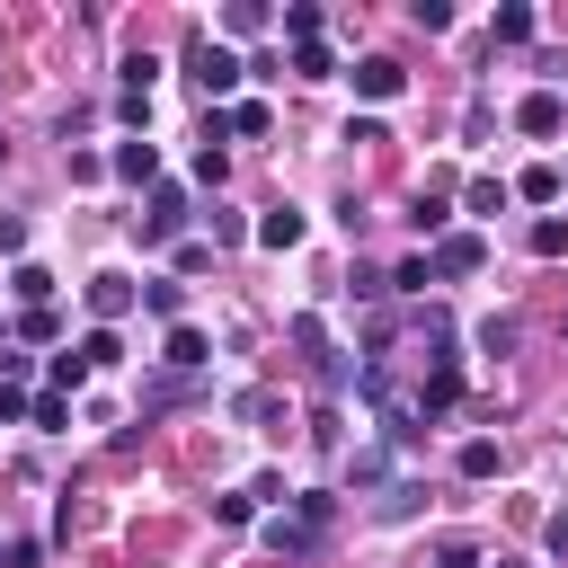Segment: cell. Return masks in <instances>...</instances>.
<instances>
[{"label":"cell","mask_w":568,"mask_h":568,"mask_svg":"<svg viewBox=\"0 0 568 568\" xmlns=\"http://www.w3.org/2000/svg\"><path fill=\"white\" fill-rule=\"evenodd\" d=\"M266 550H275V559H311V550H320V524H302V515H275V524H266Z\"/></svg>","instance_id":"obj_10"},{"label":"cell","mask_w":568,"mask_h":568,"mask_svg":"<svg viewBox=\"0 0 568 568\" xmlns=\"http://www.w3.org/2000/svg\"><path fill=\"white\" fill-rule=\"evenodd\" d=\"M178 231H186V186H169V178H160V186H151V204H142V240L160 248V240H178Z\"/></svg>","instance_id":"obj_2"},{"label":"cell","mask_w":568,"mask_h":568,"mask_svg":"<svg viewBox=\"0 0 568 568\" xmlns=\"http://www.w3.org/2000/svg\"><path fill=\"white\" fill-rule=\"evenodd\" d=\"M18 417H27V390H18V382H0V426H18Z\"/></svg>","instance_id":"obj_38"},{"label":"cell","mask_w":568,"mask_h":568,"mask_svg":"<svg viewBox=\"0 0 568 568\" xmlns=\"http://www.w3.org/2000/svg\"><path fill=\"white\" fill-rule=\"evenodd\" d=\"M408 27H426V36H444V27H453V0H408Z\"/></svg>","instance_id":"obj_27"},{"label":"cell","mask_w":568,"mask_h":568,"mask_svg":"<svg viewBox=\"0 0 568 568\" xmlns=\"http://www.w3.org/2000/svg\"><path fill=\"white\" fill-rule=\"evenodd\" d=\"M293 71H302V80H328L337 62H328V44H293Z\"/></svg>","instance_id":"obj_33"},{"label":"cell","mask_w":568,"mask_h":568,"mask_svg":"<svg viewBox=\"0 0 568 568\" xmlns=\"http://www.w3.org/2000/svg\"><path fill=\"white\" fill-rule=\"evenodd\" d=\"M186 399H204L195 373H160V382H142V417H151V408H186Z\"/></svg>","instance_id":"obj_12"},{"label":"cell","mask_w":568,"mask_h":568,"mask_svg":"<svg viewBox=\"0 0 568 568\" xmlns=\"http://www.w3.org/2000/svg\"><path fill=\"white\" fill-rule=\"evenodd\" d=\"M9 293H18L27 311H53V275H44V266H18V275H9Z\"/></svg>","instance_id":"obj_21"},{"label":"cell","mask_w":568,"mask_h":568,"mask_svg":"<svg viewBox=\"0 0 568 568\" xmlns=\"http://www.w3.org/2000/svg\"><path fill=\"white\" fill-rule=\"evenodd\" d=\"M257 240H266V248H293V240H302V213H293V204H266V213H257Z\"/></svg>","instance_id":"obj_20"},{"label":"cell","mask_w":568,"mask_h":568,"mask_svg":"<svg viewBox=\"0 0 568 568\" xmlns=\"http://www.w3.org/2000/svg\"><path fill=\"white\" fill-rule=\"evenodd\" d=\"M488 470H497V444L470 435V444H462V479H488Z\"/></svg>","instance_id":"obj_31"},{"label":"cell","mask_w":568,"mask_h":568,"mask_svg":"<svg viewBox=\"0 0 568 568\" xmlns=\"http://www.w3.org/2000/svg\"><path fill=\"white\" fill-rule=\"evenodd\" d=\"M479 346H488V355H515V320L488 311V320H479Z\"/></svg>","instance_id":"obj_30"},{"label":"cell","mask_w":568,"mask_h":568,"mask_svg":"<svg viewBox=\"0 0 568 568\" xmlns=\"http://www.w3.org/2000/svg\"><path fill=\"white\" fill-rule=\"evenodd\" d=\"M160 364H169V373H204V364H213V337L178 320V328H169V346H160Z\"/></svg>","instance_id":"obj_7"},{"label":"cell","mask_w":568,"mask_h":568,"mask_svg":"<svg viewBox=\"0 0 568 568\" xmlns=\"http://www.w3.org/2000/svg\"><path fill=\"white\" fill-rule=\"evenodd\" d=\"M524 240H532V257H568V222H559V213H541Z\"/></svg>","instance_id":"obj_22"},{"label":"cell","mask_w":568,"mask_h":568,"mask_svg":"<svg viewBox=\"0 0 568 568\" xmlns=\"http://www.w3.org/2000/svg\"><path fill=\"white\" fill-rule=\"evenodd\" d=\"M532 27H541V18H532L524 0H506V9L488 18V36H497V44H532Z\"/></svg>","instance_id":"obj_18"},{"label":"cell","mask_w":568,"mask_h":568,"mask_svg":"<svg viewBox=\"0 0 568 568\" xmlns=\"http://www.w3.org/2000/svg\"><path fill=\"white\" fill-rule=\"evenodd\" d=\"M559 124H568V106H559V89H532V98L515 106V133H532V142H550Z\"/></svg>","instance_id":"obj_5"},{"label":"cell","mask_w":568,"mask_h":568,"mask_svg":"<svg viewBox=\"0 0 568 568\" xmlns=\"http://www.w3.org/2000/svg\"><path fill=\"white\" fill-rule=\"evenodd\" d=\"M133 302H142V284H133V275H89V311H98V328H115Z\"/></svg>","instance_id":"obj_4"},{"label":"cell","mask_w":568,"mask_h":568,"mask_svg":"<svg viewBox=\"0 0 568 568\" xmlns=\"http://www.w3.org/2000/svg\"><path fill=\"white\" fill-rule=\"evenodd\" d=\"M355 89H364V98H399V89H408V71H399L390 53H364V62H355Z\"/></svg>","instance_id":"obj_11"},{"label":"cell","mask_w":568,"mask_h":568,"mask_svg":"<svg viewBox=\"0 0 568 568\" xmlns=\"http://www.w3.org/2000/svg\"><path fill=\"white\" fill-rule=\"evenodd\" d=\"M408 231H417V240H444V231H453V204H444V186H426V195L408 204Z\"/></svg>","instance_id":"obj_13"},{"label":"cell","mask_w":568,"mask_h":568,"mask_svg":"<svg viewBox=\"0 0 568 568\" xmlns=\"http://www.w3.org/2000/svg\"><path fill=\"white\" fill-rule=\"evenodd\" d=\"M284 36H293V44H320V9L293 0V9H284Z\"/></svg>","instance_id":"obj_28"},{"label":"cell","mask_w":568,"mask_h":568,"mask_svg":"<svg viewBox=\"0 0 568 568\" xmlns=\"http://www.w3.org/2000/svg\"><path fill=\"white\" fill-rule=\"evenodd\" d=\"M115 115H124V124L142 133V124H151V89H124V98H115Z\"/></svg>","instance_id":"obj_36"},{"label":"cell","mask_w":568,"mask_h":568,"mask_svg":"<svg viewBox=\"0 0 568 568\" xmlns=\"http://www.w3.org/2000/svg\"><path fill=\"white\" fill-rule=\"evenodd\" d=\"M497 568H506V559H497Z\"/></svg>","instance_id":"obj_42"},{"label":"cell","mask_w":568,"mask_h":568,"mask_svg":"<svg viewBox=\"0 0 568 568\" xmlns=\"http://www.w3.org/2000/svg\"><path fill=\"white\" fill-rule=\"evenodd\" d=\"M0 559H9V541H0Z\"/></svg>","instance_id":"obj_41"},{"label":"cell","mask_w":568,"mask_h":568,"mask_svg":"<svg viewBox=\"0 0 568 568\" xmlns=\"http://www.w3.org/2000/svg\"><path fill=\"white\" fill-rule=\"evenodd\" d=\"M382 444H390V453H417V444H426L417 399H382Z\"/></svg>","instance_id":"obj_9"},{"label":"cell","mask_w":568,"mask_h":568,"mask_svg":"<svg viewBox=\"0 0 568 568\" xmlns=\"http://www.w3.org/2000/svg\"><path fill=\"white\" fill-rule=\"evenodd\" d=\"M142 311L178 328V320H186V284H178V275H151V284H142Z\"/></svg>","instance_id":"obj_14"},{"label":"cell","mask_w":568,"mask_h":568,"mask_svg":"<svg viewBox=\"0 0 568 568\" xmlns=\"http://www.w3.org/2000/svg\"><path fill=\"white\" fill-rule=\"evenodd\" d=\"M346 479L355 488H390V444H355L346 453Z\"/></svg>","instance_id":"obj_16"},{"label":"cell","mask_w":568,"mask_h":568,"mask_svg":"<svg viewBox=\"0 0 568 568\" xmlns=\"http://www.w3.org/2000/svg\"><path fill=\"white\" fill-rule=\"evenodd\" d=\"M506 195H515L506 178H470V213H506Z\"/></svg>","instance_id":"obj_29"},{"label":"cell","mask_w":568,"mask_h":568,"mask_svg":"<svg viewBox=\"0 0 568 568\" xmlns=\"http://www.w3.org/2000/svg\"><path fill=\"white\" fill-rule=\"evenodd\" d=\"M106 169H115V178H133V186H160V142H142V133H133V142H115V151H106Z\"/></svg>","instance_id":"obj_6"},{"label":"cell","mask_w":568,"mask_h":568,"mask_svg":"<svg viewBox=\"0 0 568 568\" xmlns=\"http://www.w3.org/2000/svg\"><path fill=\"white\" fill-rule=\"evenodd\" d=\"M426 266H435V275H479V266H488V240H479V231H444Z\"/></svg>","instance_id":"obj_3"},{"label":"cell","mask_w":568,"mask_h":568,"mask_svg":"<svg viewBox=\"0 0 568 568\" xmlns=\"http://www.w3.org/2000/svg\"><path fill=\"white\" fill-rule=\"evenodd\" d=\"M417 506H426V479H390V488L373 497V515H382V524H408Z\"/></svg>","instance_id":"obj_17"},{"label":"cell","mask_w":568,"mask_h":568,"mask_svg":"<svg viewBox=\"0 0 568 568\" xmlns=\"http://www.w3.org/2000/svg\"><path fill=\"white\" fill-rule=\"evenodd\" d=\"M541 541H550V559H568V506H559V515L541 524Z\"/></svg>","instance_id":"obj_40"},{"label":"cell","mask_w":568,"mask_h":568,"mask_svg":"<svg viewBox=\"0 0 568 568\" xmlns=\"http://www.w3.org/2000/svg\"><path fill=\"white\" fill-rule=\"evenodd\" d=\"M257 27H266V0H231L222 9V36H257Z\"/></svg>","instance_id":"obj_24"},{"label":"cell","mask_w":568,"mask_h":568,"mask_svg":"<svg viewBox=\"0 0 568 568\" xmlns=\"http://www.w3.org/2000/svg\"><path fill=\"white\" fill-rule=\"evenodd\" d=\"M27 426H44V435L71 426V399H62V390H36V399H27Z\"/></svg>","instance_id":"obj_23"},{"label":"cell","mask_w":568,"mask_h":568,"mask_svg":"<svg viewBox=\"0 0 568 568\" xmlns=\"http://www.w3.org/2000/svg\"><path fill=\"white\" fill-rule=\"evenodd\" d=\"M204 231H213V248H231V240H240V213H231V204H213V213H204Z\"/></svg>","instance_id":"obj_37"},{"label":"cell","mask_w":568,"mask_h":568,"mask_svg":"<svg viewBox=\"0 0 568 568\" xmlns=\"http://www.w3.org/2000/svg\"><path fill=\"white\" fill-rule=\"evenodd\" d=\"M18 248H27V222H18V213H0V257H18Z\"/></svg>","instance_id":"obj_39"},{"label":"cell","mask_w":568,"mask_h":568,"mask_svg":"<svg viewBox=\"0 0 568 568\" xmlns=\"http://www.w3.org/2000/svg\"><path fill=\"white\" fill-rule=\"evenodd\" d=\"M435 568H479V550H470V532H444V541H435Z\"/></svg>","instance_id":"obj_32"},{"label":"cell","mask_w":568,"mask_h":568,"mask_svg":"<svg viewBox=\"0 0 568 568\" xmlns=\"http://www.w3.org/2000/svg\"><path fill=\"white\" fill-rule=\"evenodd\" d=\"M80 355H89V373H98V364H115L124 346H115V328H89V337H80Z\"/></svg>","instance_id":"obj_35"},{"label":"cell","mask_w":568,"mask_h":568,"mask_svg":"<svg viewBox=\"0 0 568 568\" xmlns=\"http://www.w3.org/2000/svg\"><path fill=\"white\" fill-rule=\"evenodd\" d=\"M515 195H524V204H559V169H524Z\"/></svg>","instance_id":"obj_25"},{"label":"cell","mask_w":568,"mask_h":568,"mask_svg":"<svg viewBox=\"0 0 568 568\" xmlns=\"http://www.w3.org/2000/svg\"><path fill=\"white\" fill-rule=\"evenodd\" d=\"M231 417H248V426H275V435H284V399H275L266 382H248V390L231 399Z\"/></svg>","instance_id":"obj_15"},{"label":"cell","mask_w":568,"mask_h":568,"mask_svg":"<svg viewBox=\"0 0 568 568\" xmlns=\"http://www.w3.org/2000/svg\"><path fill=\"white\" fill-rule=\"evenodd\" d=\"M80 382H89V355H80V346H62V355H53V390H62V399H71V390H80Z\"/></svg>","instance_id":"obj_26"},{"label":"cell","mask_w":568,"mask_h":568,"mask_svg":"<svg viewBox=\"0 0 568 568\" xmlns=\"http://www.w3.org/2000/svg\"><path fill=\"white\" fill-rule=\"evenodd\" d=\"M444 408H462V355H453V364H435V373H426V390H417V417H426V426H435Z\"/></svg>","instance_id":"obj_8"},{"label":"cell","mask_w":568,"mask_h":568,"mask_svg":"<svg viewBox=\"0 0 568 568\" xmlns=\"http://www.w3.org/2000/svg\"><path fill=\"white\" fill-rule=\"evenodd\" d=\"M186 80L204 89V106H222V98H231V89L248 80V62H240L231 44H186Z\"/></svg>","instance_id":"obj_1"},{"label":"cell","mask_w":568,"mask_h":568,"mask_svg":"<svg viewBox=\"0 0 568 568\" xmlns=\"http://www.w3.org/2000/svg\"><path fill=\"white\" fill-rule=\"evenodd\" d=\"M222 124L257 142V133H275V106H266V98H240V106H222Z\"/></svg>","instance_id":"obj_19"},{"label":"cell","mask_w":568,"mask_h":568,"mask_svg":"<svg viewBox=\"0 0 568 568\" xmlns=\"http://www.w3.org/2000/svg\"><path fill=\"white\" fill-rule=\"evenodd\" d=\"M426 284H435V266H426V257H399V275H390V293H426Z\"/></svg>","instance_id":"obj_34"}]
</instances>
